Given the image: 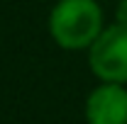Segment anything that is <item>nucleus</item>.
I'll return each mask as SVG.
<instances>
[{"instance_id":"3","label":"nucleus","mask_w":127,"mask_h":124,"mask_svg":"<svg viewBox=\"0 0 127 124\" xmlns=\"http://www.w3.org/2000/svg\"><path fill=\"white\" fill-rule=\"evenodd\" d=\"M88 124H127V88L122 83H100L86 100Z\"/></svg>"},{"instance_id":"4","label":"nucleus","mask_w":127,"mask_h":124,"mask_svg":"<svg viewBox=\"0 0 127 124\" xmlns=\"http://www.w3.org/2000/svg\"><path fill=\"white\" fill-rule=\"evenodd\" d=\"M115 22L127 27V0H120L117 2V7H115Z\"/></svg>"},{"instance_id":"1","label":"nucleus","mask_w":127,"mask_h":124,"mask_svg":"<svg viewBox=\"0 0 127 124\" xmlns=\"http://www.w3.org/2000/svg\"><path fill=\"white\" fill-rule=\"evenodd\" d=\"M103 29V10L95 0H59L49 15V34L66 51L91 49Z\"/></svg>"},{"instance_id":"2","label":"nucleus","mask_w":127,"mask_h":124,"mask_svg":"<svg viewBox=\"0 0 127 124\" xmlns=\"http://www.w3.org/2000/svg\"><path fill=\"white\" fill-rule=\"evenodd\" d=\"M88 66L100 83H127V27L110 24L88 49Z\"/></svg>"}]
</instances>
